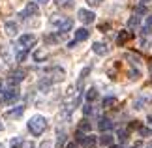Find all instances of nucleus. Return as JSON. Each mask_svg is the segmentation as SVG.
<instances>
[{
  "mask_svg": "<svg viewBox=\"0 0 152 148\" xmlns=\"http://www.w3.org/2000/svg\"><path fill=\"white\" fill-rule=\"evenodd\" d=\"M45 129H47V118L42 114H36L28 120V131H30L34 137H39Z\"/></svg>",
  "mask_w": 152,
  "mask_h": 148,
  "instance_id": "nucleus-1",
  "label": "nucleus"
},
{
  "mask_svg": "<svg viewBox=\"0 0 152 148\" xmlns=\"http://www.w3.org/2000/svg\"><path fill=\"white\" fill-rule=\"evenodd\" d=\"M19 98H21V90L17 86H10V88H6V90H2L0 103L2 105H13Z\"/></svg>",
  "mask_w": 152,
  "mask_h": 148,
  "instance_id": "nucleus-2",
  "label": "nucleus"
},
{
  "mask_svg": "<svg viewBox=\"0 0 152 148\" xmlns=\"http://www.w3.org/2000/svg\"><path fill=\"white\" fill-rule=\"evenodd\" d=\"M38 41V38L34 36V34H23V36L19 38V41H17V47L15 49H30V47H34V43Z\"/></svg>",
  "mask_w": 152,
  "mask_h": 148,
  "instance_id": "nucleus-3",
  "label": "nucleus"
},
{
  "mask_svg": "<svg viewBox=\"0 0 152 148\" xmlns=\"http://www.w3.org/2000/svg\"><path fill=\"white\" fill-rule=\"evenodd\" d=\"M64 69L62 68H49V69H45V77H47V79L51 81V82H58V81H62L64 79Z\"/></svg>",
  "mask_w": 152,
  "mask_h": 148,
  "instance_id": "nucleus-4",
  "label": "nucleus"
},
{
  "mask_svg": "<svg viewBox=\"0 0 152 148\" xmlns=\"http://www.w3.org/2000/svg\"><path fill=\"white\" fill-rule=\"evenodd\" d=\"M25 77H26V71H25V69H15V71H11L10 77H8V85H10V86H17L19 82L25 81Z\"/></svg>",
  "mask_w": 152,
  "mask_h": 148,
  "instance_id": "nucleus-5",
  "label": "nucleus"
},
{
  "mask_svg": "<svg viewBox=\"0 0 152 148\" xmlns=\"http://www.w3.org/2000/svg\"><path fill=\"white\" fill-rule=\"evenodd\" d=\"M77 17H79V21L83 23V25H92V23L96 21V15H94V11H90V9H85V8H81L77 11Z\"/></svg>",
  "mask_w": 152,
  "mask_h": 148,
  "instance_id": "nucleus-6",
  "label": "nucleus"
},
{
  "mask_svg": "<svg viewBox=\"0 0 152 148\" xmlns=\"http://www.w3.org/2000/svg\"><path fill=\"white\" fill-rule=\"evenodd\" d=\"M0 58L6 62V64H11L15 60V52H13V49H11L10 45H0Z\"/></svg>",
  "mask_w": 152,
  "mask_h": 148,
  "instance_id": "nucleus-7",
  "label": "nucleus"
},
{
  "mask_svg": "<svg viewBox=\"0 0 152 148\" xmlns=\"http://www.w3.org/2000/svg\"><path fill=\"white\" fill-rule=\"evenodd\" d=\"M38 13H39L38 4H36V2H28L26 8L19 13V17H21V19H28V17H34V15H38Z\"/></svg>",
  "mask_w": 152,
  "mask_h": 148,
  "instance_id": "nucleus-8",
  "label": "nucleus"
},
{
  "mask_svg": "<svg viewBox=\"0 0 152 148\" xmlns=\"http://www.w3.org/2000/svg\"><path fill=\"white\" fill-rule=\"evenodd\" d=\"M4 34L8 38H15L17 34H19V25H17L15 21H6L4 23Z\"/></svg>",
  "mask_w": 152,
  "mask_h": 148,
  "instance_id": "nucleus-9",
  "label": "nucleus"
},
{
  "mask_svg": "<svg viewBox=\"0 0 152 148\" xmlns=\"http://www.w3.org/2000/svg\"><path fill=\"white\" fill-rule=\"evenodd\" d=\"M23 112H25V105H17V107L6 111L4 118H19V116H23Z\"/></svg>",
  "mask_w": 152,
  "mask_h": 148,
  "instance_id": "nucleus-10",
  "label": "nucleus"
},
{
  "mask_svg": "<svg viewBox=\"0 0 152 148\" xmlns=\"http://www.w3.org/2000/svg\"><path fill=\"white\" fill-rule=\"evenodd\" d=\"M92 51H94L96 55L103 56V55H107V52H109V47H107V43H103V41H96V43L92 45Z\"/></svg>",
  "mask_w": 152,
  "mask_h": 148,
  "instance_id": "nucleus-11",
  "label": "nucleus"
},
{
  "mask_svg": "<svg viewBox=\"0 0 152 148\" xmlns=\"http://www.w3.org/2000/svg\"><path fill=\"white\" fill-rule=\"evenodd\" d=\"M98 129H100V131H109V129H113V120H109V118H100V120H98Z\"/></svg>",
  "mask_w": 152,
  "mask_h": 148,
  "instance_id": "nucleus-12",
  "label": "nucleus"
},
{
  "mask_svg": "<svg viewBox=\"0 0 152 148\" xmlns=\"http://www.w3.org/2000/svg\"><path fill=\"white\" fill-rule=\"evenodd\" d=\"M96 143H98V139L94 137V135H86V137L83 139V143H81V146H83V148H94L96 146Z\"/></svg>",
  "mask_w": 152,
  "mask_h": 148,
  "instance_id": "nucleus-13",
  "label": "nucleus"
},
{
  "mask_svg": "<svg viewBox=\"0 0 152 148\" xmlns=\"http://www.w3.org/2000/svg\"><path fill=\"white\" fill-rule=\"evenodd\" d=\"M88 36H90V32L86 28H77L75 30V41H85V39H88Z\"/></svg>",
  "mask_w": 152,
  "mask_h": 148,
  "instance_id": "nucleus-14",
  "label": "nucleus"
},
{
  "mask_svg": "<svg viewBox=\"0 0 152 148\" xmlns=\"http://www.w3.org/2000/svg\"><path fill=\"white\" fill-rule=\"evenodd\" d=\"M100 144L102 146H111L113 144V135H111L109 131H103L102 137H100Z\"/></svg>",
  "mask_w": 152,
  "mask_h": 148,
  "instance_id": "nucleus-15",
  "label": "nucleus"
},
{
  "mask_svg": "<svg viewBox=\"0 0 152 148\" xmlns=\"http://www.w3.org/2000/svg\"><path fill=\"white\" fill-rule=\"evenodd\" d=\"M130 38H132V34H130V32L122 30V32L118 34V36H116V45H124V43H126V41L130 39Z\"/></svg>",
  "mask_w": 152,
  "mask_h": 148,
  "instance_id": "nucleus-16",
  "label": "nucleus"
},
{
  "mask_svg": "<svg viewBox=\"0 0 152 148\" xmlns=\"http://www.w3.org/2000/svg\"><path fill=\"white\" fill-rule=\"evenodd\" d=\"M88 73H90V66H86L83 71L79 73V81H77V88H79V90L83 88V82H85V79H86V75H88Z\"/></svg>",
  "mask_w": 152,
  "mask_h": 148,
  "instance_id": "nucleus-17",
  "label": "nucleus"
},
{
  "mask_svg": "<svg viewBox=\"0 0 152 148\" xmlns=\"http://www.w3.org/2000/svg\"><path fill=\"white\" fill-rule=\"evenodd\" d=\"M64 143H66V131H64V129H58V133H56V148H62Z\"/></svg>",
  "mask_w": 152,
  "mask_h": 148,
  "instance_id": "nucleus-18",
  "label": "nucleus"
},
{
  "mask_svg": "<svg viewBox=\"0 0 152 148\" xmlns=\"http://www.w3.org/2000/svg\"><path fill=\"white\" fill-rule=\"evenodd\" d=\"M139 25H141V17L139 15H132L128 19V28H137Z\"/></svg>",
  "mask_w": 152,
  "mask_h": 148,
  "instance_id": "nucleus-19",
  "label": "nucleus"
},
{
  "mask_svg": "<svg viewBox=\"0 0 152 148\" xmlns=\"http://www.w3.org/2000/svg\"><path fill=\"white\" fill-rule=\"evenodd\" d=\"M85 96H86V101L92 103V101H96V99H98V90H96V88H88Z\"/></svg>",
  "mask_w": 152,
  "mask_h": 148,
  "instance_id": "nucleus-20",
  "label": "nucleus"
},
{
  "mask_svg": "<svg viewBox=\"0 0 152 148\" xmlns=\"http://www.w3.org/2000/svg\"><path fill=\"white\" fill-rule=\"evenodd\" d=\"M34 60H36V62H43L45 60V58H47V52H45L43 49H38V51H34Z\"/></svg>",
  "mask_w": 152,
  "mask_h": 148,
  "instance_id": "nucleus-21",
  "label": "nucleus"
},
{
  "mask_svg": "<svg viewBox=\"0 0 152 148\" xmlns=\"http://www.w3.org/2000/svg\"><path fill=\"white\" fill-rule=\"evenodd\" d=\"M77 129H81V131H85V133H90L92 124H90V122L85 118V120H81V122H79V128H77Z\"/></svg>",
  "mask_w": 152,
  "mask_h": 148,
  "instance_id": "nucleus-22",
  "label": "nucleus"
},
{
  "mask_svg": "<svg viewBox=\"0 0 152 148\" xmlns=\"http://www.w3.org/2000/svg\"><path fill=\"white\" fill-rule=\"evenodd\" d=\"M115 103H116V99H115L113 96H107V98H105L103 101H102V105H103V109H109V107H113Z\"/></svg>",
  "mask_w": 152,
  "mask_h": 148,
  "instance_id": "nucleus-23",
  "label": "nucleus"
},
{
  "mask_svg": "<svg viewBox=\"0 0 152 148\" xmlns=\"http://www.w3.org/2000/svg\"><path fill=\"white\" fill-rule=\"evenodd\" d=\"M139 135H141V137H152V128L141 126V128H139Z\"/></svg>",
  "mask_w": 152,
  "mask_h": 148,
  "instance_id": "nucleus-24",
  "label": "nucleus"
},
{
  "mask_svg": "<svg viewBox=\"0 0 152 148\" xmlns=\"http://www.w3.org/2000/svg\"><path fill=\"white\" fill-rule=\"evenodd\" d=\"M150 26H152V15H148V17H147V21H145V26L141 28V34H148Z\"/></svg>",
  "mask_w": 152,
  "mask_h": 148,
  "instance_id": "nucleus-25",
  "label": "nucleus"
},
{
  "mask_svg": "<svg viewBox=\"0 0 152 148\" xmlns=\"http://www.w3.org/2000/svg\"><path fill=\"white\" fill-rule=\"evenodd\" d=\"M58 8H72L73 6V0H55Z\"/></svg>",
  "mask_w": 152,
  "mask_h": 148,
  "instance_id": "nucleus-26",
  "label": "nucleus"
},
{
  "mask_svg": "<svg viewBox=\"0 0 152 148\" xmlns=\"http://www.w3.org/2000/svg\"><path fill=\"white\" fill-rule=\"evenodd\" d=\"M116 137H118V141H120V143H124V141L128 139V131H126L124 128H120L118 131H116Z\"/></svg>",
  "mask_w": 152,
  "mask_h": 148,
  "instance_id": "nucleus-27",
  "label": "nucleus"
},
{
  "mask_svg": "<svg viewBox=\"0 0 152 148\" xmlns=\"http://www.w3.org/2000/svg\"><path fill=\"white\" fill-rule=\"evenodd\" d=\"M10 148H23V139H21V137H15L13 141H11Z\"/></svg>",
  "mask_w": 152,
  "mask_h": 148,
  "instance_id": "nucleus-28",
  "label": "nucleus"
},
{
  "mask_svg": "<svg viewBox=\"0 0 152 148\" xmlns=\"http://www.w3.org/2000/svg\"><path fill=\"white\" fill-rule=\"evenodd\" d=\"M92 112H94V107H92V103H86V105H83V114H85V116L92 114Z\"/></svg>",
  "mask_w": 152,
  "mask_h": 148,
  "instance_id": "nucleus-29",
  "label": "nucleus"
},
{
  "mask_svg": "<svg viewBox=\"0 0 152 148\" xmlns=\"http://www.w3.org/2000/svg\"><path fill=\"white\" fill-rule=\"evenodd\" d=\"M147 13V4H139L135 8V15H145Z\"/></svg>",
  "mask_w": 152,
  "mask_h": 148,
  "instance_id": "nucleus-30",
  "label": "nucleus"
},
{
  "mask_svg": "<svg viewBox=\"0 0 152 148\" xmlns=\"http://www.w3.org/2000/svg\"><path fill=\"white\" fill-rule=\"evenodd\" d=\"M143 103H145V98H137L135 101H133V107H135V109H141Z\"/></svg>",
  "mask_w": 152,
  "mask_h": 148,
  "instance_id": "nucleus-31",
  "label": "nucleus"
},
{
  "mask_svg": "<svg viewBox=\"0 0 152 148\" xmlns=\"http://www.w3.org/2000/svg\"><path fill=\"white\" fill-rule=\"evenodd\" d=\"M103 2V0H86V4L88 6H92V8H96V6H100Z\"/></svg>",
  "mask_w": 152,
  "mask_h": 148,
  "instance_id": "nucleus-32",
  "label": "nucleus"
},
{
  "mask_svg": "<svg viewBox=\"0 0 152 148\" xmlns=\"http://www.w3.org/2000/svg\"><path fill=\"white\" fill-rule=\"evenodd\" d=\"M23 148H34L32 141H23Z\"/></svg>",
  "mask_w": 152,
  "mask_h": 148,
  "instance_id": "nucleus-33",
  "label": "nucleus"
},
{
  "mask_svg": "<svg viewBox=\"0 0 152 148\" xmlns=\"http://www.w3.org/2000/svg\"><path fill=\"white\" fill-rule=\"evenodd\" d=\"M51 146H53V144H51V141H43V143L39 144L38 148H51Z\"/></svg>",
  "mask_w": 152,
  "mask_h": 148,
  "instance_id": "nucleus-34",
  "label": "nucleus"
},
{
  "mask_svg": "<svg viewBox=\"0 0 152 148\" xmlns=\"http://www.w3.org/2000/svg\"><path fill=\"white\" fill-rule=\"evenodd\" d=\"M130 77H132V79H137V77H139V69H132V71H130Z\"/></svg>",
  "mask_w": 152,
  "mask_h": 148,
  "instance_id": "nucleus-35",
  "label": "nucleus"
},
{
  "mask_svg": "<svg viewBox=\"0 0 152 148\" xmlns=\"http://www.w3.org/2000/svg\"><path fill=\"white\" fill-rule=\"evenodd\" d=\"M148 45H150V41H148V39H141V47H143V49H147Z\"/></svg>",
  "mask_w": 152,
  "mask_h": 148,
  "instance_id": "nucleus-36",
  "label": "nucleus"
},
{
  "mask_svg": "<svg viewBox=\"0 0 152 148\" xmlns=\"http://www.w3.org/2000/svg\"><path fill=\"white\" fill-rule=\"evenodd\" d=\"M77 43H79V41H75V39H73V41H69V43H68V47H69V49H73V47L77 45Z\"/></svg>",
  "mask_w": 152,
  "mask_h": 148,
  "instance_id": "nucleus-37",
  "label": "nucleus"
},
{
  "mask_svg": "<svg viewBox=\"0 0 152 148\" xmlns=\"http://www.w3.org/2000/svg\"><path fill=\"white\" fill-rule=\"evenodd\" d=\"M100 30H109V25H107V23H103V25H100Z\"/></svg>",
  "mask_w": 152,
  "mask_h": 148,
  "instance_id": "nucleus-38",
  "label": "nucleus"
},
{
  "mask_svg": "<svg viewBox=\"0 0 152 148\" xmlns=\"http://www.w3.org/2000/svg\"><path fill=\"white\" fill-rule=\"evenodd\" d=\"M32 2H36V4H47L49 0H32Z\"/></svg>",
  "mask_w": 152,
  "mask_h": 148,
  "instance_id": "nucleus-39",
  "label": "nucleus"
},
{
  "mask_svg": "<svg viewBox=\"0 0 152 148\" xmlns=\"http://www.w3.org/2000/svg\"><path fill=\"white\" fill-rule=\"evenodd\" d=\"M66 148H77V144H75V143H69V144H68Z\"/></svg>",
  "mask_w": 152,
  "mask_h": 148,
  "instance_id": "nucleus-40",
  "label": "nucleus"
},
{
  "mask_svg": "<svg viewBox=\"0 0 152 148\" xmlns=\"http://www.w3.org/2000/svg\"><path fill=\"white\" fill-rule=\"evenodd\" d=\"M2 90H4V81L0 79V92H2Z\"/></svg>",
  "mask_w": 152,
  "mask_h": 148,
  "instance_id": "nucleus-41",
  "label": "nucleus"
},
{
  "mask_svg": "<svg viewBox=\"0 0 152 148\" xmlns=\"http://www.w3.org/2000/svg\"><path fill=\"white\" fill-rule=\"evenodd\" d=\"M148 2H152V0H141V4H148Z\"/></svg>",
  "mask_w": 152,
  "mask_h": 148,
  "instance_id": "nucleus-42",
  "label": "nucleus"
},
{
  "mask_svg": "<svg viewBox=\"0 0 152 148\" xmlns=\"http://www.w3.org/2000/svg\"><path fill=\"white\" fill-rule=\"evenodd\" d=\"M148 122H150V124H152V114H150V116H148Z\"/></svg>",
  "mask_w": 152,
  "mask_h": 148,
  "instance_id": "nucleus-43",
  "label": "nucleus"
},
{
  "mask_svg": "<svg viewBox=\"0 0 152 148\" xmlns=\"http://www.w3.org/2000/svg\"><path fill=\"white\" fill-rule=\"evenodd\" d=\"M109 148H120V146H113V144H111V146H109Z\"/></svg>",
  "mask_w": 152,
  "mask_h": 148,
  "instance_id": "nucleus-44",
  "label": "nucleus"
},
{
  "mask_svg": "<svg viewBox=\"0 0 152 148\" xmlns=\"http://www.w3.org/2000/svg\"><path fill=\"white\" fill-rule=\"evenodd\" d=\"M0 148H2V144H0Z\"/></svg>",
  "mask_w": 152,
  "mask_h": 148,
  "instance_id": "nucleus-45",
  "label": "nucleus"
}]
</instances>
